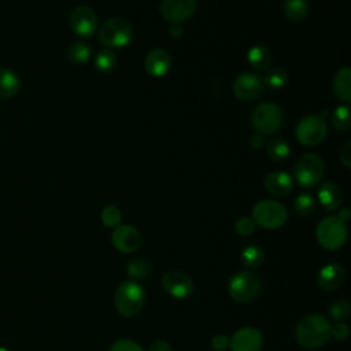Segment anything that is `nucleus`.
<instances>
[{"mask_svg":"<svg viewBox=\"0 0 351 351\" xmlns=\"http://www.w3.org/2000/svg\"><path fill=\"white\" fill-rule=\"evenodd\" d=\"M330 336L340 341L347 340L350 336V326L346 322H336L330 326Z\"/></svg>","mask_w":351,"mask_h":351,"instance_id":"nucleus-36","label":"nucleus"},{"mask_svg":"<svg viewBox=\"0 0 351 351\" xmlns=\"http://www.w3.org/2000/svg\"><path fill=\"white\" fill-rule=\"evenodd\" d=\"M133 37L132 25L119 16H114L107 19L99 30V40L100 43L108 48H121L130 43Z\"/></svg>","mask_w":351,"mask_h":351,"instance_id":"nucleus-4","label":"nucleus"},{"mask_svg":"<svg viewBox=\"0 0 351 351\" xmlns=\"http://www.w3.org/2000/svg\"><path fill=\"white\" fill-rule=\"evenodd\" d=\"M0 351H10V350H8V348H5V347H1V346H0Z\"/></svg>","mask_w":351,"mask_h":351,"instance_id":"nucleus-43","label":"nucleus"},{"mask_svg":"<svg viewBox=\"0 0 351 351\" xmlns=\"http://www.w3.org/2000/svg\"><path fill=\"white\" fill-rule=\"evenodd\" d=\"M148 351H173L171 346L166 340H156L154 344H151Z\"/></svg>","mask_w":351,"mask_h":351,"instance_id":"nucleus-39","label":"nucleus"},{"mask_svg":"<svg viewBox=\"0 0 351 351\" xmlns=\"http://www.w3.org/2000/svg\"><path fill=\"white\" fill-rule=\"evenodd\" d=\"M265 188L270 195L284 197L292 192L293 181L285 171H271L265 178Z\"/></svg>","mask_w":351,"mask_h":351,"instance_id":"nucleus-18","label":"nucleus"},{"mask_svg":"<svg viewBox=\"0 0 351 351\" xmlns=\"http://www.w3.org/2000/svg\"><path fill=\"white\" fill-rule=\"evenodd\" d=\"M240 258H241V262L244 263V266L247 267H258L263 263L265 261V254H263V250L255 244H250L247 245L245 248H243L241 254H240Z\"/></svg>","mask_w":351,"mask_h":351,"instance_id":"nucleus-25","label":"nucleus"},{"mask_svg":"<svg viewBox=\"0 0 351 351\" xmlns=\"http://www.w3.org/2000/svg\"><path fill=\"white\" fill-rule=\"evenodd\" d=\"M344 267L337 262L326 263L317 273V284L325 291H335L344 282Z\"/></svg>","mask_w":351,"mask_h":351,"instance_id":"nucleus-16","label":"nucleus"},{"mask_svg":"<svg viewBox=\"0 0 351 351\" xmlns=\"http://www.w3.org/2000/svg\"><path fill=\"white\" fill-rule=\"evenodd\" d=\"M330 122H332V125L335 126V129H337V130H348V129H350V125H351L350 108H348V106H346V104L339 106V107L333 111L332 118H330Z\"/></svg>","mask_w":351,"mask_h":351,"instance_id":"nucleus-30","label":"nucleus"},{"mask_svg":"<svg viewBox=\"0 0 351 351\" xmlns=\"http://www.w3.org/2000/svg\"><path fill=\"white\" fill-rule=\"evenodd\" d=\"M145 300L144 288L134 280L123 281L118 285L114 295V304L118 311L125 318H132L137 315Z\"/></svg>","mask_w":351,"mask_h":351,"instance_id":"nucleus-2","label":"nucleus"},{"mask_svg":"<svg viewBox=\"0 0 351 351\" xmlns=\"http://www.w3.org/2000/svg\"><path fill=\"white\" fill-rule=\"evenodd\" d=\"M100 219L104 226L107 228H117L121 225L122 221V213L117 206H106L100 213Z\"/></svg>","mask_w":351,"mask_h":351,"instance_id":"nucleus-31","label":"nucleus"},{"mask_svg":"<svg viewBox=\"0 0 351 351\" xmlns=\"http://www.w3.org/2000/svg\"><path fill=\"white\" fill-rule=\"evenodd\" d=\"M67 58L70 59V62L77 63V64H82L85 62L89 60L90 58V47L86 45L85 43L81 41H75L73 43L69 49H67Z\"/></svg>","mask_w":351,"mask_h":351,"instance_id":"nucleus-27","label":"nucleus"},{"mask_svg":"<svg viewBox=\"0 0 351 351\" xmlns=\"http://www.w3.org/2000/svg\"><path fill=\"white\" fill-rule=\"evenodd\" d=\"M333 92H335V96L344 103H348L351 100V70H350V67H343L336 73L335 80H333Z\"/></svg>","mask_w":351,"mask_h":351,"instance_id":"nucleus-20","label":"nucleus"},{"mask_svg":"<svg viewBox=\"0 0 351 351\" xmlns=\"http://www.w3.org/2000/svg\"><path fill=\"white\" fill-rule=\"evenodd\" d=\"M252 221L265 229L281 228L288 219V211L284 204L276 200H261L252 208Z\"/></svg>","mask_w":351,"mask_h":351,"instance_id":"nucleus-6","label":"nucleus"},{"mask_svg":"<svg viewBox=\"0 0 351 351\" xmlns=\"http://www.w3.org/2000/svg\"><path fill=\"white\" fill-rule=\"evenodd\" d=\"M325 165L319 155L304 154L295 165V178L303 188H313L322 180Z\"/></svg>","mask_w":351,"mask_h":351,"instance_id":"nucleus-7","label":"nucleus"},{"mask_svg":"<svg viewBox=\"0 0 351 351\" xmlns=\"http://www.w3.org/2000/svg\"><path fill=\"white\" fill-rule=\"evenodd\" d=\"M251 122L259 134H274L281 128L282 114L277 104L265 101L255 107L251 115Z\"/></svg>","mask_w":351,"mask_h":351,"instance_id":"nucleus-8","label":"nucleus"},{"mask_svg":"<svg viewBox=\"0 0 351 351\" xmlns=\"http://www.w3.org/2000/svg\"><path fill=\"white\" fill-rule=\"evenodd\" d=\"M326 130H328V126L325 119L321 115L310 114L299 121L295 129V134L300 144L313 147L319 144L325 138Z\"/></svg>","mask_w":351,"mask_h":351,"instance_id":"nucleus-9","label":"nucleus"},{"mask_svg":"<svg viewBox=\"0 0 351 351\" xmlns=\"http://www.w3.org/2000/svg\"><path fill=\"white\" fill-rule=\"evenodd\" d=\"M263 80L255 73H241L233 81V95L241 101H251L258 99L263 92Z\"/></svg>","mask_w":351,"mask_h":351,"instance_id":"nucleus-10","label":"nucleus"},{"mask_svg":"<svg viewBox=\"0 0 351 351\" xmlns=\"http://www.w3.org/2000/svg\"><path fill=\"white\" fill-rule=\"evenodd\" d=\"M308 12L307 0H284V15L289 22H302Z\"/></svg>","mask_w":351,"mask_h":351,"instance_id":"nucleus-23","label":"nucleus"},{"mask_svg":"<svg viewBox=\"0 0 351 351\" xmlns=\"http://www.w3.org/2000/svg\"><path fill=\"white\" fill-rule=\"evenodd\" d=\"M115 63H117V56L108 48L99 51L95 58V66L101 73H110L115 67Z\"/></svg>","mask_w":351,"mask_h":351,"instance_id":"nucleus-28","label":"nucleus"},{"mask_svg":"<svg viewBox=\"0 0 351 351\" xmlns=\"http://www.w3.org/2000/svg\"><path fill=\"white\" fill-rule=\"evenodd\" d=\"M111 243L115 247V250L123 254H130L136 252L141 247L143 237L134 226L118 225L117 228H114L111 233Z\"/></svg>","mask_w":351,"mask_h":351,"instance_id":"nucleus-12","label":"nucleus"},{"mask_svg":"<svg viewBox=\"0 0 351 351\" xmlns=\"http://www.w3.org/2000/svg\"><path fill=\"white\" fill-rule=\"evenodd\" d=\"M266 152L271 160L282 162L289 156L291 148L285 140L280 137H273L266 143Z\"/></svg>","mask_w":351,"mask_h":351,"instance_id":"nucleus-24","label":"nucleus"},{"mask_svg":"<svg viewBox=\"0 0 351 351\" xmlns=\"http://www.w3.org/2000/svg\"><path fill=\"white\" fill-rule=\"evenodd\" d=\"M341 222H344V223H347L348 222V219H350V217H351V214H350V210L348 208H340V211H339V215H336Z\"/></svg>","mask_w":351,"mask_h":351,"instance_id":"nucleus-42","label":"nucleus"},{"mask_svg":"<svg viewBox=\"0 0 351 351\" xmlns=\"http://www.w3.org/2000/svg\"><path fill=\"white\" fill-rule=\"evenodd\" d=\"M160 281L163 289L176 299H186L193 292V281L191 277L178 270L166 271Z\"/></svg>","mask_w":351,"mask_h":351,"instance_id":"nucleus-11","label":"nucleus"},{"mask_svg":"<svg viewBox=\"0 0 351 351\" xmlns=\"http://www.w3.org/2000/svg\"><path fill=\"white\" fill-rule=\"evenodd\" d=\"M149 269V262L145 258H133L128 262L126 273L132 280H141L148 276Z\"/></svg>","mask_w":351,"mask_h":351,"instance_id":"nucleus-26","label":"nucleus"},{"mask_svg":"<svg viewBox=\"0 0 351 351\" xmlns=\"http://www.w3.org/2000/svg\"><path fill=\"white\" fill-rule=\"evenodd\" d=\"M70 27L80 37H90L97 29V15L88 5H81L70 14Z\"/></svg>","mask_w":351,"mask_h":351,"instance_id":"nucleus-15","label":"nucleus"},{"mask_svg":"<svg viewBox=\"0 0 351 351\" xmlns=\"http://www.w3.org/2000/svg\"><path fill=\"white\" fill-rule=\"evenodd\" d=\"M318 200L326 210L335 211L340 208L341 200H343L340 186L330 181L324 182L318 189Z\"/></svg>","mask_w":351,"mask_h":351,"instance_id":"nucleus-19","label":"nucleus"},{"mask_svg":"<svg viewBox=\"0 0 351 351\" xmlns=\"http://www.w3.org/2000/svg\"><path fill=\"white\" fill-rule=\"evenodd\" d=\"M263 84L270 88H281L287 84V73L280 67L269 69L263 77Z\"/></svg>","mask_w":351,"mask_h":351,"instance_id":"nucleus-33","label":"nucleus"},{"mask_svg":"<svg viewBox=\"0 0 351 351\" xmlns=\"http://www.w3.org/2000/svg\"><path fill=\"white\" fill-rule=\"evenodd\" d=\"M328 313L330 315V318L336 322H344L346 319H348L351 308H350V303L344 299H339L335 300L329 307H328Z\"/></svg>","mask_w":351,"mask_h":351,"instance_id":"nucleus-29","label":"nucleus"},{"mask_svg":"<svg viewBox=\"0 0 351 351\" xmlns=\"http://www.w3.org/2000/svg\"><path fill=\"white\" fill-rule=\"evenodd\" d=\"M250 145H251L252 148H255V149H261V148L265 145V137H263L262 134H259V133L251 136V138H250Z\"/></svg>","mask_w":351,"mask_h":351,"instance_id":"nucleus-40","label":"nucleus"},{"mask_svg":"<svg viewBox=\"0 0 351 351\" xmlns=\"http://www.w3.org/2000/svg\"><path fill=\"white\" fill-rule=\"evenodd\" d=\"M229 340H230V337L223 333L215 335L211 339V348L214 351H226L229 348Z\"/></svg>","mask_w":351,"mask_h":351,"instance_id":"nucleus-37","label":"nucleus"},{"mask_svg":"<svg viewBox=\"0 0 351 351\" xmlns=\"http://www.w3.org/2000/svg\"><path fill=\"white\" fill-rule=\"evenodd\" d=\"M263 346V335L258 328L243 326L237 329L229 340L232 351H261Z\"/></svg>","mask_w":351,"mask_h":351,"instance_id":"nucleus-14","label":"nucleus"},{"mask_svg":"<svg viewBox=\"0 0 351 351\" xmlns=\"http://www.w3.org/2000/svg\"><path fill=\"white\" fill-rule=\"evenodd\" d=\"M19 90V77L10 69H0V97L10 99Z\"/></svg>","mask_w":351,"mask_h":351,"instance_id":"nucleus-22","label":"nucleus"},{"mask_svg":"<svg viewBox=\"0 0 351 351\" xmlns=\"http://www.w3.org/2000/svg\"><path fill=\"white\" fill-rule=\"evenodd\" d=\"M315 237L325 250H339L347 240V226L336 215L325 217L315 229Z\"/></svg>","mask_w":351,"mask_h":351,"instance_id":"nucleus-5","label":"nucleus"},{"mask_svg":"<svg viewBox=\"0 0 351 351\" xmlns=\"http://www.w3.org/2000/svg\"><path fill=\"white\" fill-rule=\"evenodd\" d=\"M271 51L266 45H254L247 53L248 63L255 70H267L271 63Z\"/></svg>","mask_w":351,"mask_h":351,"instance_id":"nucleus-21","label":"nucleus"},{"mask_svg":"<svg viewBox=\"0 0 351 351\" xmlns=\"http://www.w3.org/2000/svg\"><path fill=\"white\" fill-rule=\"evenodd\" d=\"M330 326L329 319L322 314L306 315L296 325V341L308 350L322 347L330 337Z\"/></svg>","mask_w":351,"mask_h":351,"instance_id":"nucleus-1","label":"nucleus"},{"mask_svg":"<svg viewBox=\"0 0 351 351\" xmlns=\"http://www.w3.org/2000/svg\"><path fill=\"white\" fill-rule=\"evenodd\" d=\"M169 33L173 38H180L182 36L184 30H182V26L180 23H171V26L169 29Z\"/></svg>","mask_w":351,"mask_h":351,"instance_id":"nucleus-41","label":"nucleus"},{"mask_svg":"<svg viewBox=\"0 0 351 351\" xmlns=\"http://www.w3.org/2000/svg\"><path fill=\"white\" fill-rule=\"evenodd\" d=\"M108 351H144V348L134 340L119 339L111 344Z\"/></svg>","mask_w":351,"mask_h":351,"instance_id":"nucleus-34","label":"nucleus"},{"mask_svg":"<svg viewBox=\"0 0 351 351\" xmlns=\"http://www.w3.org/2000/svg\"><path fill=\"white\" fill-rule=\"evenodd\" d=\"M197 8L196 0H162L160 14L170 23H180L189 19Z\"/></svg>","mask_w":351,"mask_h":351,"instance_id":"nucleus-13","label":"nucleus"},{"mask_svg":"<svg viewBox=\"0 0 351 351\" xmlns=\"http://www.w3.org/2000/svg\"><path fill=\"white\" fill-rule=\"evenodd\" d=\"M315 202L311 195L308 193H300L293 200V208L300 217H307L314 211Z\"/></svg>","mask_w":351,"mask_h":351,"instance_id":"nucleus-32","label":"nucleus"},{"mask_svg":"<svg viewBox=\"0 0 351 351\" xmlns=\"http://www.w3.org/2000/svg\"><path fill=\"white\" fill-rule=\"evenodd\" d=\"M262 288L261 278L252 270H241L233 274L228 284L229 296L239 303H248L256 299Z\"/></svg>","mask_w":351,"mask_h":351,"instance_id":"nucleus-3","label":"nucleus"},{"mask_svg":"<svg viewBox=\"0 0 351 351\" xmlns=\"http://www.w3.org/2000/svg\"><path fill=\"white\" fill-rule=\"evenodd\" d=\"M340 160H341V163H343L347 169L351 167V143H350V141H347V143L341 147V149H340Z\"/></svg>","mask_w":351,"mask_h":351,"instance_id":"nucleus-38","label":"nucleus"},{"mask_svg":"<svg viewBox=\"0 0 351 351\" xmlns=\"http://www.w3.org/2000/svg\"><path fill=\"white\" fill-rule=\"evenodd\" d=\"M254 229H255V223L251 217H241L234 223V230L240 236H248L254 232Z\"/></svg>","mask_w":351,"mask_h":351,"instance_id":"nucleus-35","label":"nucleus"},{"mask_svg":"<svg viewBox=\"0 0 351 351\" xmlns=\"http://www.w3.org/2000/svg\"><path fill=\"white\" fill-rule=\"evenodd\" d=\"M147 73L152 77H163L171 67V59L167 51L163 48H154L148 52L144 60Z\"/></svg>","mask_w":351,"mask_h":351,"instance_id":"nucleus-17","label":"nucleus"}]
</instances>
